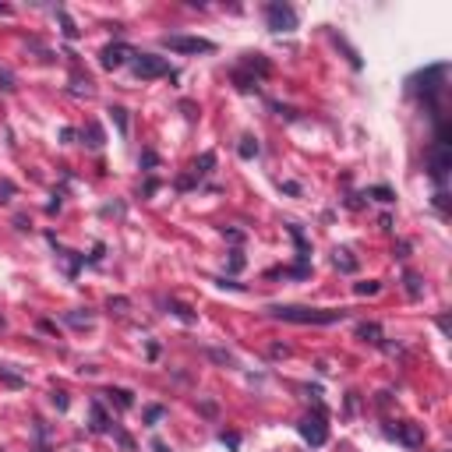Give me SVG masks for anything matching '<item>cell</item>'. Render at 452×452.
Masks as SVG:
<instances>
[{
  "instance_id": "1",
  "label": "cell",
  "mask_w": 452,
  "mask_h": 452,
  "mask_svg": "<svg viewBox=\"0 0 452 452\" xmlns=\"http://www.w3.org/2000/svg\"><path fill=\"white\" fill-rule=\"evenodd\" d=\"M279 322H294V325H332L343 322L347 311H325V308H297V304H276L269 308Z\"/></svg>"
},
{
  "instance_id": "13",
  "label": "cell",
  "mask_w": 452,
  "mask_h": 452,
  "mask_svg": "<svg viewBox=\"0 0 452 452\" xmlns=\"http://www.w3.org/2000/svg\"><path fill=\"white\" fill-rule=\"evenodd\" d=\"M357 332H361V339H368V343H375V347L382 343V329H378L375 322H364V325H361Z\"/></svg>"
},
{
  "instance_id": "24",
  "label": "cell",
  "mask_w": 452,
  "mask_h": 452,
  "mask_svg": "<svg viewBox=\"0 0 452 452\" xmlns=\"http://www.w3.org/2000/svg\"><path fill=\"white\" fill-rule=\"evenodd\" d=\"M89 145H92V149H99V145H103V128H99V124H92V128H89Z\"/></svg>"
},
{
  "instance_id": "12",
  "label": "cell",
  "mask_w": 452,
  "mask_h": 452,
  "mask_svg": "<svg viewBox=\"0 0 452 452\" xmlns=\"http://www.w3.org/2000/svg\"><path fill=\"white\" fill-rule=\"evenodd\" d=\"M92 431H110V417L99 403H92Z\"/></svg>"
},
{
  "instance_id": "2",
  "label": "cell",
  "mask_w": 452,
  "mask_h": 452,
  "mask_svg": "<svg viewBox=\"0 0 452 452\" xmlns=\"http://www.w3.org/2000/svg\"><path fill=\"white\" fill-rule=\"evenodd\" d=\"M131 68H135L138 78H174V68H170L163 56H156V53H135Z\"/></svg>"
},
{
  "instance_id": "8",
  "label": "cell",
  "mask_w": 452,
  "mask_h": 452,
  "mask_svg": "<svg viewBox=\"0 0 452 452\" xmlns=\"http://www.w3.org/2000/svg\"><path fill=\"white\" fill-rule=\"evenodd\" d=\"M392 438H400L403 445H410V449H417L421 442H424V431L417 428V424H410V421H403V424H396L392 431H389Z\"/></svg>"
},
{
  "instance_id": "33",
  "label": "cell",
  "mask_w": 452,
  "mask_h": 452,
  "mask_svg": "<svg viewBox=\"0 0 452 452\" xmlns=\"http://www.w3.org/2000/svg\"><path fill=\"white\" fill-rule=\"evenodd\" d=\"M152 452H174V449H170L163 438H152Z\"/></svg>"
},
{
  "instance_id": "21",
  "label": "cell",
  "mask_w": 452,
  "mask_h": 452,
  "mask_svg": "<svg viewBox=\"0 0 452 452\" xmlns=\"http://www.w3.org/2000/svg\"><path fill=\"white\" fill-rule=\"evenodd\" d=\"M407 294H410V297H421V279H417L414 272H407Z\"/></svg>"
},
{
  "instance_id": "4",
  "label": "cell",
  "mask_w": 452,
  "mask_h": 452,
  "mask_svg": "<svg viewBox=\"0 0 452 452\" xmlns=\"http://www.w3.org/2000/svg\"><path fill=\"white\" fill-rule=\"evenodd\" d=\"M163 46L174 50V53H212L216 50V43H209L202 36H166Z\"/></svg>"
},
{
  "instance_id": "28",
  "label": "cell",
  "mask_w": 452,
  "mask_h": 452,
  "mask_svg": "<svg viewBox=\"0 0 452 452\" xmlns=\"http://www.w3.org/2000/svg\"><path fill=\"white\" fill-rule=\"evenodd\" d=\"M163 414H166L163 407H149V410H145V421H149V424H156V421H159Z\"/></svg>"
},
{
  "instance_id": "29",
  "label": "cell",
  "mask_w": 452,
  "mask_h": 452,
  "mask_svg": "<svg viewBox=\"0 0 452 452\" xmlns=\"http://www.w3.org/2000/svg\"><path fill=\"white\" fill-rule=\"evenodd\" d=\"M110 311H117V315L128 311V301H124V297H110Z\"/></svg>"
},
{
  "instance_id": "27",
  "label": "cell",
  "mask_w": 452,
  "mask_h": 452,
  "mask_svg": "<svg viewBox=\"0 0 452 452\" xmlns=\"http://www.w3.org/2000/svg\"><path fill=\"white\" fill-rule=\"evenodd\" d=\"M11 195H15V184L11 181H0V202H8Z\"/></svg>"
},
{
  "instance_id": "26",
  "label": "cell",
  "mask_w": 452,
  "mask_h": 452,
  "mask_svg": "<svg viewBox=\"0 0 452 452\" xmlns=\"http://www.w3.org/2000/svg\"><path fill=\"white\" fill-rule=\"evenodd\" d=\"M113 435H117V442H121V449H124V452H135V442H131L124 431H113Z\"/></svg>"
},
{
  "instance_id": "34",
  "label": "cell",
  "mask_w": 452,
  "mask_h": 452,
  "mask_svg": "<svg viewBox=\"0 0 452 452\" xmlns=\"http://www.w3.org/2000/svg\"><path fill=\"white\" fill-rule=\"evenodd\" d=\"M32 452H50V449H46V445H39V449H32Z\"/></svg>"
},
{
  "instance_id": "36",
  "label": "cell",
  "mask_w": 452,
  "mask_h": 452,
  "mask_svg": "<svg viewBox=\"0 0 452 452\" xmlns=\"http://www.w3.org/2000/svg\"><path fill=\"white\" fill-rule=\"evenodd\" d=\"M0 452H4V449H0Z\"/></svg>"
},
{
  "instance_id": "31",
  "label": "cell",
  "mask_w": 452,
  "mask_h": 452,
  "mask_svg": "<svg viewBox=\"0 0 452 452\" xmlns=\"http://www.w3.org/2000/svg\"><path fill=\"white\" fill-rule=\"evenodd\" d=\"M371 195H375L378 202H392V191H389V188H375Z\"/></svg>"
},
{
  "instance_id": "14",
  "label": "cell",
  "mask_w": 452,
  "mask_h": 452,
  "mask_svg": "<svg viewBox=\"0 0 452 452\" xmlns=\"http://www.w3.org/2000/svg\"><path fill=\"white\" fill-rule=\"evenodd\" d=\"M0 378H4V382H8L11 389H22V385H25V378H22V375H15V371H11L8 364H0Z\"/></svg>"
},
{
  "instance_id": "23",
  "label": "cell",
  "mask_w": 452,
  "mask_h": 452,
  "mask_svg": "<svg viewBox=\"0 0 452 452\" xmlns=\"http://www.w3.org/2000/svg\"><path fill=\"white\" fill-rule=\"evenodd\" d=\"M68 403H71V400H68V392H64V389H56V392H53V407H56V410H68Z\"/></svg>"
},
{
  "instance_id": "18",
  "label": "cell",
  "mask_w": 452,
  "mask_h": 452,
  "mask_svg": "<svg viewBox=\"0 0 452 452\" xmlns=\"http://www.w3.org/2000/svg\"><path fill=\"white\" fill-rule=\"evenodd\" d=\"M71 85H75V96H92V82H89V78L75 75V78H71Z\"/></svg>"
},
{
  "instance_id": "35",
  "label": "cell",
  "mask_w": 452,
  "mask_h": 452,
  "mask_svg": "<svg viewBox=\"0 0 452 452\" xmlns=\"http://www.w3.org/2000/svg\"><path fill=\"white\" fill-rule=\"evenodd\" d=\"M4 329H8V325H4V318H0V332H4Z\"/></svg>"
},
{
  "instance_id": "19",
  "label": "cell",
  "mask_w": 452,
  "mask_h": 452,
  "mask_svg": "<svg viewBox=\"0 0 452 452\" xmlns=\"http://www.w3.org/2000/svg\"><path fill=\"white\" fill-rule=\"evenodd\" d=\"M56 18H61V25H64V36H68V39H78V29H75V22L68 18V11H56Z\"/></svg>"
},
{
  "instance_id": "25",
  "label": "cell",
  "mask_w": 452,
  "mask_h": 452,
  "mask_svg": "<svg viewBox=\"0 0 452 452\" xmlns=\"http://www.w3.org/2000/svg\"><path fill=\"white\" fill-rule=\"evenodd\" d=\"M68 325H75V329H85V325H92V315H68Z\"/></svg>"
},
{
  "instance_id": "5",
  "label": "cell",
  "mask_w": 452,
  "mask_h": 452,
  "mask_svg": "<svg viewBox=\"0 0 452 452\" xmlns=\"http://www.w3.org/2000/svg\"><path fill=\"white\" fill-rule=\"evenodd\" d=\"M297 431H301V438H304L308 445H315V449L329 442V424H325V421H322L318 414H315V417L308 414V417H304V421L297 424Z\"/></svg>"
},
{
  "instance_id": "10",
  "label": "cell",
  "mask_w": 452,
  "mask_h": 452,
  "mask_svg": "<svg viewBox=\"0 0 452 452\" xmlns=\"http://www.w3.org/2000/svg\"><path fill=\"white\" fill-rule=\"evenodd\" d=\"M332 262H336L339 272H357V258H354L350 248H336V251H332Z\"/></svg>"
},
{
  "instance_id": "32",
  "label": "cell",
  "mask_w": 452,
  "mask_h": 452,
  "mask_svg": "<svg viewBox=\"0 0 452 452\" xmlns=\"http://www.w3.org/2000/svg\"><path fill=\"white\" fill-rule=\"evenodd\" d=\"M219 438H223V445H230V449H237V445H241V438H237V435H226V431H223Z\"/></svg>"
},
{
  "instance_id": "7",
  "label": "cell",
  "mask_w": 452,
  "mask_h": 452,
  "mask_svg": "<svg viewBox=\"0 0 452 452\" xmlns=\"http://www.w3.org/2000/svg\"><path fill=\"white\" fill-rule=\"evenodd\" d=\"M128 56H135L131 46H124V43H110V46H103V53H99V64H103L106 71H117V68L128 64Z\"/></svg>"
},
{
  "instance_id": "30",
  "label": "cell",
  "mask_w": 452,
  "mask_h": 452,
  "mask_svg": "<svg viewBox=\"0 0 452 452\" xmlns=\"http://www.w3.org/2000/svg\"><path fill=\"white\" fill-rule=\"evenodd\" d=\"M209 357L219 361V364H234V357H230V354H223V350H209Z\"/></svg>"
},
{
  "instance_id": "17",
  "label": "cell",
  "mask_w": 452,
  "mask_h": 452,
  "mask_svg": "<svg viewBox=\"0 0 452 452\" xmlns=\"http://www.w3.org/2000/svg\"><path fill=\"white\" fill-rule=\"evenodd\" d=\"M212 163H216V156H212V152H205V156L195 163V177H205L209 170H212Z\"/></svg>"
},
{
  "instance_id": "11",
  "label": "cell",
  "mask_w": 452,
  "mask_h": 452,
  "mask_svg": "<svg viewBox=\"0 0 452 452\" xmlns=\"http://www.w3.org/2000/svg\"><path fill=\"white\" fill-rule=\"evenodd\" d=\"M237 152H241V159H255L262 149H258V138H251V135H244L241 138V145H237Z\"/></svg>"
},
{
  "instance_id": "15",
  "label": "cell",
  "mask_w": 452,
  "mask_h": 452,
  "mask_svg": "<svg viewBox=\"0 0 452 452\" xmlns=\"http://www.w3.org/2000/svg\"><path fill=\"white\" fill-rule=\"evenodd\" d=\"M110 113H113V121H117V131L128 135V110L124 106H110Z\"/></svg>"
},
{
  "instance_id": "20",
  "label": "cell",
  "mask_w": 452,
  "mask_h": 452,
  "mask_svg": "<svg viewBox=\"0 0 452 452\" xmlns=\"http://www.w3.org/2000/svg\"><path fill=\"white\" fill-rule=\"evenodd\" d=\"M170 311H174V315H177V318H181V322H188V325H191V322H195V315H191V311H188V308H184V304H177V301H170Z\"/></svg>"
},
{
  "instance_id": "22",
  "label": "cell",
  "mask_w": 452,
  "mask_h": 452,
  "mask_svg": "<svg viewBox=\"0 0 452 452\" xmlns=\"http://www.w3.org/2000/svg\"><path fill=\"white\" fill-rule=\"evenodd\" d=\"M15 85H18V82H15V75H11L8 68H0V89H8V92H11Z\"/></svg>"
},
{
  "instance_id": "6",
  "label": "cell",
  "mask_w": 452,
  "mask_h": 452,
  "mask_svg": "<svg viewBox=\"0 0 452 452\" xmlns=\"http://www.w3.org/2000/svg\"><path fill=\"white\" fill-rule=\"evenodd\" d=\"M449 166H452V152H449V145H435L431 156H428V174H431L435 184H442V181L449 177Z\"/></svg>"
},
{
  "instance_id": "16",
  "label": "cell",
  "mask_w": 452,
  "mask_h": 452,
  "mask_svg": "<svg viewBox=\"0 0 452 452\" xmlns=\"http://www.w3.org/2000/svg\"><path fill=\"white\" fill-rule=\"evenodd\" d=\"M354 290H357V297H375L382 287H378V279H368V282H357Z\"/></svg>"
},
{
  "instance_id": "3",
  "label": "cell",
  "mask_w": 452,
  "mask_h": 452,
  "mask_svg": "<svg viewBox=\"0 0 452 452\" xmlns=\"http://www.w3.org/2000/svg\"><path fill=\"white\" fill-rule=\"evenodd\" d=\"M265 22H269V29L272 32H294L297 29V11L290 8V4H269L265 8Z\"/></svg>"
},
{
  "instance_id": "9",
  "label": "cell",
  "mask_w": 452,
  "mask_h": 452,
  "mask_svg": "<svg viewBox=\"0 0 452 452\" xmlns=\"http://www.w3.org/2000/svg\"><path fill=\"white\" fill-rule=\"evenodd\" d=\"M103 396L110 403H117V410H131L135 407V392H128V389H106Z\"/></svg>"
}]
</instances>
